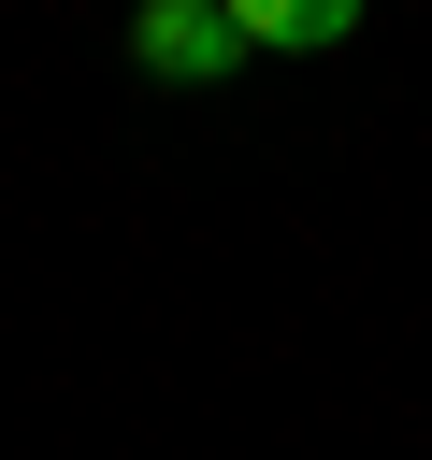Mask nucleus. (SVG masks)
I'll return each instance as SVG.
<instances>
[{"label": "nucleus", "mask_w": 432, "mask_h": 460, "mask_svg": "<svg viewBox=\"0 0 432 460\" xmlns=\"http://www.w3.org/2000/svg\"><path fill=\"white\" fill-rule=\"evenodd\" d=\"M130 58H144L158 86H216V72L245 58V29H230L216 0H144V14H130Z\"/></svg>", "instance_id": "f257e3e1"}, {"label": "nucleus", "mask_w": 432, "mask_h": 460, "mask_svg": "<svg viewBox=\"0 0 432 460\" xmlns=\"http://www.w3.org/2000/svg\"><path fill=\"white\" fill-rule=\"evenodd\" d=\"M216 14H230L259 58H331V43L360 29V0H216Z\"/></svg>", "instance_id": "f03ea898"}]
</instances>
